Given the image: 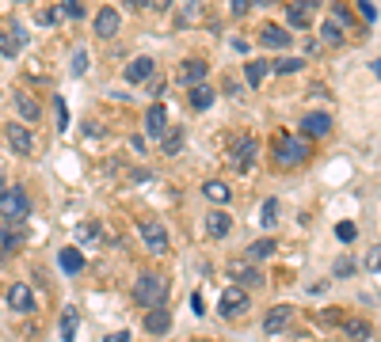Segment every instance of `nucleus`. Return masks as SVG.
<instances>
[{
  "mask_svg": "<svg viewBox=\"0 0 381 342\" xmlns=\"http://www.w3.org/2000/svg\"><path fill=\"white\" fill-rule=\"evenodd\" d=\"M271 156L279 168H298V163L309 160V141L301 133H279L271 145Z\"/></svg>",
  "mask_w": 381,
  "mask_h": 342,
  "instance_id": "f257e3e1",
  "label": "nucleus"
},
{
  "mask_svg": "<svg viewBox=\"0 0 381 342\" xmlns=\"http://www.w3.org/2000/svg\"><path fill=\"white\" fill-rule=\"evenodd\" d=\"M0 217H4V225H19V220H27L31 217V194H27L23 187L4 190V198H0Z\"/></svg>",
  "mask_w": 381,
  "mask_h": 342,
  "instance_id": "f03ea898",
  "label": "nucleus"
},
{
  "mask_svg": "<svg viewBox=\"0 0 381 342\" xmlns=\"http://www.w3.org/2000/svg\"><path fill=\"white\" fill-rule=\"evenodd\" d=\"M164 297H168V285L157 274H141L138 285H133V301L141 308H157V304H164Z\"/></svg>",
  "mask_w": 381,
  "mask_h": 342,
  "instance_id": "7ed1b4c3",
  "label": "nucleus"
},
{
  "mask_svg": "<svg viewBox=\"0 0 381 342\" xmlns=\"http://www.w3.org/2000/svg\"><path fill=\"white\" fill-rule=\"evenodd\" d=\"M229 163H232L237 171H248L252 163H256V137H252V133L232 137V145H229Z\"/></svg>",
  "mask_w": 381,
  "mask_h": 342,
  "instance_id": "20e7f679",
  "label": "nucleus"
},
{
  "mask_svg": "<svg viewBox=\"0 0 381 342\" xmlns=\"http://www.w3.org/2000/svg\"><path fill=\"white\" fill-rule=\"evenodd\" d=\"M248 312V293H244L241 285H229L221 293V304H217V316L221 319H237V316H244Z\"/></svg>",
  "mask_w": 381,
  "mask_h": 342,
  "instance_id": "39448f33",
  "label": "nucleus"
},
{
  "mask_svg": "<svg viewBox=\"0 0 381 342\" xmlns=\"http://www.w3.org/2000/svg\"><path fill=\"white\" fill-rule=\"evenodd\" d=\"M210 73V65L202 61V57H187V61H179V69H175V80L183 84V88H195V84H202Z\"/></svg>",
  "mask_w": 381,
  "mask_h": 342,
  "instance_id": "423d86ee",
  "label": "nucleus"
},
{
  "mask_svg": "<svg viewBox=\"0 0 381 342\" xmlns=\"http://www.w3.org/2000/svg\"><path fill=\"white\" fill-rule=\"evenodd\" d=\"M141 240H145V247H149L153 255H168V232L160 220H141Z\"/></svg>",
  "mask_w": 381,
  "mask_h": 342,
  "instance_id": "0eeeda50",
  "label": "nucleus"
},
{
  "mask_svg": "<svg viewBox=\"0 0 381 342\" xmlns=\"http://www.w3.org/2000/svg\"><path fill=\"white\" fill-rule=\"evenodd\" d=\"M4 137H8V145L16 148L19 156H31V152H34V133L27 130V126L8 122V126H4Z\"/></svg>",
  "mask_w": 381,
  "mask_h": 342,
  "instance_id": "6e6552de",
  "label": "nucleus"
},
{
  "mask_svg": "<svg viewBox=\"0 0 381 342\" xmlns=\"http://www.w3.org/2000/svg\"><path fill=\"white\" fill-rule=\"evenodd\" d=\"M229 277L237 285H263V274L256 270V262H252V259H232L229 262Z\"/></svg>",
  "mask_w": 381,
  "mask_h": 342,
  "instance_id": "1a4fd4ad",
  "label": "nucleus"
},
{
  "mask_svg": "<svg viewBox=\"0 0 381 342\" xmlns=\"http://www.w3.org/2000/svg\"><path fill=\"white\" fill-rule=\"evenodd\" d=\"M118 27H122V12L118 8H100L96 12V34H100V38H115Z\"/></svg>",
  "mask_w": 381,
  "mask_h": 342,
  "instance_id": "9d476101",
  "label": "nucleus"
},
{
  "mask_svg": "<svg viewBox=\"0 0 381 342\" xmlns=\"http://www.w3.org/2000/svg\"><path fill=\"white\" fill-rule=\"evenodd\" d=\"M301 133H305V137H328V133H331V118L324 111L305 114V118H301Z\"/></svg>",
  "mask_w": 381,
  "mask_h": 342,
  "instance_id": "9b49d317",
  "label": "nucleus"
},
{
  "mask_svg": "<svg viewBox=\"0 0 381 342\" xmlns=\"http://www.w3.org/2000/svg\"><path fill=\"white\" fill-rule=\"evenodd\" d=\"M23 240H27L23 220H19V225H0V251H4V255L19 251V247H23Z\"/></svg>",
  "mask_w": 381,
  "mask_h": 342,
  "instance_id": "f8f14e48",
  "label": "nucleus"
},
{
  "mask_svg": "<svg viewBox=\"0 0 381 342\" xmlns=\"http://www.w3.org/2000/svg\"><path fill=\"white\" fill-rule=\"evenodd\" d=\"M153 73H157V61H153V57H133L130 65H126L122 76H126L130 84H145Z\"/></svg>",
  "mask_w": 381,
  "mask_h": 342,
  "instance_id": "ddd939ff",
  "label": "nucleus"
},
{
  "mask_svg": "<svg viewBox=\"0 0 381 342\" xmlns=\"http://www.w3.org/2000/svg\"><path fill=\"white\" fill-rule=\"evenodd\" d=\"M290 316H294L290 304H279V308H271V312H267V319H263V331H267V334L286 331V327H290Z\"/></svg>",
  "mask_w": 381,
  "mask_h": 342,
  "instance_id": "4468645a",
  "label": "nucleus"
},
{
  "mask_svg": "<svg viewBox=\"0 0 381 342\" xmlns=\"http://www.w3.org/2000/svg\"><path fill=\"white\" fill-rule=\"evenodd\" d=\"M259 42H263L267 49H286V46H290V31H286V27L267 23L263 31H259Z\"/></svg>",
  "mask_w": 381,
  "mask_h": 342,
  "instance_id": "2eb2a0df",
  "label": "nucleus"
},
{
  "mask_svg": "<svg viewBox=\"0 0 381 342\" xmlns=\"http://www.w3.org/2000/svg\"><path fill=\"white\" fill-rule=\"evenodd\" d=\"M168 130V114H164V103H153L149 111H145V133H153V137L160 141V133Z\"/></svg>",
  "mask_w": 381,
  "mask_h": 342,
  "instance_id": "dca6fc26",
  "label": "nucleus"
},
{
  "mask_svg": "<svg viewBox=\"0 0 381 342\" xmlns=\"http://www.w3.org/2000/svg\"><path fill=\"white\" fill-rule=\"evenodd\" d=\"M145 331L157 334V339H160V334H168V331H172V316H168L160 304H157V308H149V316H145Z\"/></svg>",
  "mask_w": 381,
  "mask_h": 342,
  "instance_id": "f3484780",
  "label": "nucleus"
},
{
  "mask_svg": "<svg viewBox=\"0 0 381 342\" xmlns=\"http://www.w3.org/2000/svg\"><path fill=\"white\" fill-rule=\"evenodd\" d=\"M8 304H12L16 312H31V308H34L31 285H23V282H16V285H12V289H8Z\"/></svg>",
  "mask_w": 381,
  "mask_h": 342,
  "instance_id": "a211bd4d",
  "label": "nucleus"
},
{
  "mask_svg": "<svg viewBox=\"0 0 381 342\" xmlns=\"http://www.w3.org/2000/svg\"><path fill=\"white\" fill-rule=\"evenodd\" d=\"M340 323H343V331H347L355 342H366V339H370V334H373V327L366 323V319H358V316H343Z\"/></svg>",
  "mask_w": 381,
  "mask_h": 342,
  "instance_id": "6ab92c4d",
  "label": "nucleus"
},
{
  "mask_svg": "<svg viewBox=\"0 0 381 342\" xmlns=\"http://www.w3.org/2000/svg\"><path fill=\"white\" fill-rule=\"evenodd\" d=\"M229 228H232L229 213L217 209V213H210V217H206V232H210L214 240H225V236H229Z\"/></svg>",
  "mask_w": 381,
  "mask_h": 342,
  "instance_id": "aec40b11",
  "label": "nucleus"
},
{
  "mask_svg": "<svg viewBox=\"0 0 381 342\" xmlns=\"http://www.w3.org/2000/svg\"><path fill=\"white\" fill-rule=\"evenodd\" d=\"M199 0H175V23H183V27H190L195 19H199Z\"/></svg>",
  "mask_w": 381,
  "mask_h": 342,
  "instance_id": "412c9836",
  "label": "nucleus"
},
{
  "mask_svg": "<svg viewBox=\"0 0 381 342\" xmlns=\"http://www.w3.org/2000/svg\"><path fill=\"white\" fill-rule=\"evenodd\" d=\"M271 255H274V240H256V244L244 247V259H252V262H263Z\"/></svg>",
  "mask_w": 381,
  "mask_h": 342,
  "instance_id": "4be33fe9",
  "label": "nucleus"
},
{
  "mask_svg": "<svg viewBox=\"0 0 381 342\" xmlns=\"http://www.w3.org/2000/svg\"><path fill=\"white\" fill-rule=\"evenodd\" d=\"M210 103H214V88H210L206 80L195 84V88H190V106H195V111H206Z\"/></svg>",
  "mask_w": 381,
  "mask_h": 342,
  "instance_id": "5701e85b",
  "label": "nucleus"
},
{
  "mask_svg": "<svg viewBox=\"0 0 381 342\" xmlns=\"http://www.w3.org/2000/svg\"><path fill=\"white\" fill-rule=\"evenodd\" d=\"M58 262H61L65 274H80V270H84V255L76 251V247H65V251L58 255Z\"/></svg>",
  "mask_w": 381,
  "mask_h": 342,
  "instance_id": "b1692460",
  "label": "nucleus"
},
{
  "mask_svg": "<svg viewBox=\"0 0 381 342\" xmlns=\"http://www.w3.org/2000/svg\"><path fill=\"white\" fill-rule=\"evenodd\" d=\"M202 194H206V198H210V202H214V205H225V202H229V198H232V190L225 187L221 179H210L206 187H202Z\"/></svg>",
  "mask_w": 381,
  "mask_h": 342,
  "instance_id": "393cba45",
  "label": "nucleus"
},
{
  "mask_svg": "<svg viewBox=\"0 0 381 342\" xmlns=\"http://www.w3.org/2000/svg\"><path fill=\"white\" fill-rule=\"evenodd\" d=\"M76 319H80V316H76V308H73V304H65V308H61V339H65V342H76Z\"/></svg>",
  "mask_w": 381,
  "mask_h": 342,
  "instance_id": "a878e982",
  "label": "nucleus"
},
{
  "mask_svg": "<svg viewBox=\"0 0 381 342\" xmlns=\"http://www.w3.org/2000/svg\"><path fill=\"white\" fill-rule=\"evenodd\" d=\"M267 73H271V65H267V61H248V69H244V80H248V88H259V84L267 80Z\"/></svg>",
  "mask_w": 381,
  "mask_h": 342,
  "instance_id": "bb28decb",
  "label": "nucleus"
},
{
  "mask_svg": "<svg viewBox=\"0 0 381 342\" xmlns=\"http://www.w3.org/2000/svg\"><path fill=\"white\" fill-rule=\"evenodd\" d=\"M183 148V130H164L160 133V152L164 156H175Z\"/></svg>",
  "mask_w": 381,
  "mask_h": 342,
  "instance_id": "cd10ccee",
  "label": "nucleus"
},
{
  "mask_svg": "<svg viewBox=\"0 0 381 342\" xmlns=\"http://www.w3.org/2000/svg\"><path fill=\"white\" fill-rule=\"evenodd\" d=\"M305 69V57H279L271 65V73H279V76H290V73H301Z\"/></svg>",
  "mask_w": 381,
  "mask_h": 342,
  "instance_id": "c85d7f7f",
  "label": "nucleus"
},
{
  "mask_svg": "<svg viewBox=\"0 0 381 342\" xmlns=\"http://www.w3.org/2000/svg\"><path fill=\"white\" fill-rule=\"evenodd\" d=\"M320 42H324V46H340V42H343V27L336 23V19H328V23L320 27Z\"/></svg>",
  "mask_w": 381,
  "mask_h": 342,
  "instance_id": "c756f323",
  "label": "nucleus"
},
{
  "mask_svg": "<svg viewBox=\"0 0 381 342\" xmlns=\"http://www.w3.org/2000/svg\"><path fill=\"white\" fill-rule=\"evenodd\" d=\"M16 111L23 114L27 122H39V103H34L31 95H23V91H19V95H16Z\"/></svg>",
  "mask_w": 381,
  "mask_h": 342,
  "instance_id": "7c9ffc66",
  "label": "nucleus"
},
{
  "mask_svg": "<svg viewBox=\"0 0 381 342\" xmlns=\"http://www.w3.org/2000/svg\"><path fill=\"white\" fill-rule=\"evenodd\" d=\"M274 220H279V202L267 198V202L259 205V228H274Z\"/></svg>",
  "mask_w": 381,
  "mask_h": 342,
  "instance_id": "2f4dec72",
  "label": "nucleus"
},
{
  "mask_svg": "<svg viewBox=\"0 0 381 342\" xmlns=\"http://www.w3.org/2000/svg\"><path fill=\"white\" fill-rule=\"evenodd\" d=\"M286 23H290V27H298V31H305V27H309V12L294 4V8L286 12Z\"/></svg>",
  "mask_w": 381,
  "mask_h": 342,
  "instance_id": "473e14b6",
  "label": "nucleus"
},
{
  "mask_svg": "<svg viewBox=\"0 0 381 342\" xmlns=\"http://www.w3.org/2000/svg\"><path fill=\"white\" fill-rule=\"evenodd\" d=\"M0 54H4V57H16L19 54V42L12 38V34H4V31H0Z\"/></svg>",
  "mask_w": 381,
  "mask_h": 342,
  "instance_id": "72a5a7b5",
  "label": "nucleus"
},
{
  "mask_svg": "<svg viewBox=\"0 0 381 342\" xmlns=\"http://www.w3.org/2000/svg\"><path fill=\"white\" fill-rule=\"evenodd\" d=\"M58 12H65L69 19H84V8H80V0H61V8Z\"/></svg>",
  "mask_w": 381,
  "mask_h": 342,
  "instance_id": "f704fd0d",
  "label": "nucleus"
},
{
  "mask_svg": "<svg viewBox=\"0 0 381 342\" xmlns=\"http://www.w3.org/2000/svg\"><path fill=\"white\" fill-rule=\"evenodd\" d=\"M336 236H340L343 244H351V240H355L358 232H355V225H351V220H343V225H336Z\"/></svg>",
  "mask_w": 381,
  "mask_h": 342,
  "instance_id": "c9c22d12",
  "label": "nucleus"
},
{
  "mask_svg": "<svg viewBox=\"0 0 381 342\" xmlns=\"http://www.w3.org/2000/svg\"><path fill=\"white\" fill-rule=\"evenodd\" d=\"M366 270H370V274H381V247H373V251L366 255Z\"/></svg>",
  "mask_w": 381,
  "mask_h": 342,
  "instance_id": "e433bc0d",
  "label": "nucleus"
},
{
  "mask_svg": "<svg viewBox=\"0 0 381 342\" xmlns=\"http://www.w3.org/2000/svg\"><path fill=\"white\" fill-rule=\"evenodd\" d=\"M76 236H80L84 244H88V240H96V236H100V225H91V220H88V225H80V228H76Z\"/></svg>",
  "mask_w": 381,
  "mask_h": 342,
  "instance_id": "4c0bfd02",
  "label": "nucleus"
},
{
  "mask_svg": "<svg viewBox=\"0 0 381 342\" xmlns=\"http://www.w3.org/2000/svg\"><path fill=\"white\" fill-rule=\"evenodd\" d=\"M355 274V259H340L336 262V277H351Z\"/></svg>",
  "mask_w": 381,
  "mask_h": 342,
  "instance_id": "58836bf2",
  "label": "nucleus"
},
{
  "mask_svg": "<svg viewBox=\"0 0 381 342\" xmlns=\"http://www.w3.org/2000/svg\"><path fill=\"white\" fill-rule=\"evenodd\" d=\"M358 12H362V19H366V23H373V19H378V8H373L370 0H358Z\"/></svg>",
  "mask_w": 381,
  "mask_h": 342,
  "instance_id": "ea45409f",
  "label": "nucleus"
},
{
  "mask_svg": "<svg viewBox=\"0 0 381 342\" xmlns=\"http://www.w3.org/2000/svg\"><path fill=\"white\" fill-rule=\"evenodd\" d=\"M84 69H88V54H84V49H76V54H73V73L80 76Z\"/></svg>",
  "mask_w": 381,
  "mask_h": 342,
  "instance_id": "a19ab883",
  "label": "nucleus"
},
{
  "mask_svg": "<svg viewBox=\"0 0 381 342\" xmlns=\"http://www.w3.org/2000/svg\"><path fill=\"white\" fill-rule=\"evenodd\" d=\"M65 126H69V106H65V99H58V130L65 133Z\"/></svg>",
  "mask_w": 381,
  "mask_h": 342,
  "instance_id": "79ce46f5",
  "label": "nucleus"
},
{
  "mask_svg": "<svg viewBox=\"0 0 381 342\" xmlns=\"http://www.w3.org/2000/svg\"><path fill=\"white\" fill-rule=\"evenodd\" d=\"M248 8H252V0H232V12H229V16H237V19H241Z\"/></svg>",
  "mask_w": 381,
  "mask_h": 342,
  "instance_id": "37998d69",
  "label": "nucleus"
},
{
  "mask_svg": "<svg viewBox=\"0 0 381 342\" xmlns=\"http://www.w3.org/2000/svg\"><path fill=\"white\" fill-rule=\"evenodd\" d=\"M331 12H336V16H331V19H336V23H340V27H343V23H351V12L343 8V4H336V8H331Z\"/></svg>",
  "mask_w": 381,
  "mask_h": 342,
  "instance_id": "c03bdc74",
  "label": "nucleus"
},
{
  "mask_svg": "<svg viewBox=\"0 0 381 342\" xmlns=\"http://www.w3.org/2000/svg\"><path fill=\"white\" fill-rule=\"evenodd\" d=\"M8 31H12V38H16L19 46H23V42H27V31H23V23H8Z\"/></svg>",
  "mask_w": 381,
  "mask_h": 342,
  "instance_id": "a18cd8bd",
  "label": "nucleus"
},
{
  "mask_svg": "<svg viewBox=\"0 0 381 342\" xmlns=\"http://www.w3.org/2000/svg\"><path fill=\"white\" fill-rule=\"evenodd\" d=\"M107 342H130V331H115V334H107Z\"/></svg>",
  "mask_w": 381,
  "mask_h": 342,
  "instance_id": "49530a36",
  "label": "nucleus"
},
{
  "mask_svg": "<svg viewBox=\"0 0 381 342\" xmlns=\"http://www.w3.org/2000/svg\"><path fill=\"white\" fill-rule=\"evenodd\" d=\"M122 4H126V8H149L153 0H122Z\"/></svg>",
  "mask_w": 381,
  "mask_h": 342,
  "instance_id": "de8ad7c7",
  "label": "nucleus"
},
{
  "mask_svg": "<svg viewBox=\"0 0 381 342\" xmlns=\"http://www.w3.org/2000/svg\"><path fill=\"white\" fill-rule=\"evenodd\" d=\"M298 8H305V12H309V8H316V0H298Z\"/></svg>",
  "mask_w": 381,
  "mask_h": 342,
  "instance_id": "09e8293b",
  "label": "nucleus"
},
{
  "mask_svg": "<svg viewBox=\"0 0 381 342\" xmlns=\"http://www.w3.org/2000/svg\"><path fill=\"white\" fill-rule=\"evenodd\" d=\"M4 190H8V183H4V171H0V198H4Z\"/></svg>",
  "mask_w": 381,
  "mask_h": 342,
  "instance_id": "8fccbe9b",
  "label": "nucleus"
},
{
  "mask_svg": "<svg viewBox=\"0 0 381 342\" xmlns=\"http://www.w3.org/2000/svg\"><path fill=\"white\" fill-rule=\"evenodd\" d=\"M370 69H373V73H378V76H381V57H378V61H373V65H370Z\"/></svg>",
  "mask_w": 381,
  "mask_h": 342,
  "instance_id": "3c124183",
  "label": "nucleus"
},
{
  "mask_svg": "<svg viewBox=\"0 0 381 342\" xmlns=\"http://www.w3.org/2000/svg\"><path fill=\"white\" fill-rule=\"evenodd\" d=\"M259 4H274V0H259Z\"/></svg>",
  "mask_w": 381,
  "mask_h": 342,
  "instance_id": "603ef678",
  "label": "nucleus"
},
{
  "mask_svg": "<svg viewBox=\"0 0 381 342\" xmlns=\"http://www.w3.org/2000/svg\"><path fill=\"white\" fill-rule=\"evenodd\" d=\"M19 4H34V0H19Z\"/></svg>",
  "mask_w": 381,
  "mask_h": 342,
  "instance_id": "864d4df0",
  "label": "nucleus"
},
{
  "mask_svg": "<svg viewBox=\"0 0 381 342\" xmlns=\"http://www.w3.org/2000/svg\"><path fill=\"white\" fill-rule=\"evenodd\" d=\"M0 255H4V251H0Z\"/></svg>",
  "mask_w": 381,
  "mask_h": 342,
  "instance_id": "5fc2aeb1",
  "label": "nucleus"
}]
</instances>
